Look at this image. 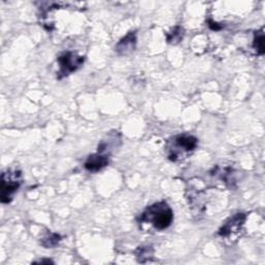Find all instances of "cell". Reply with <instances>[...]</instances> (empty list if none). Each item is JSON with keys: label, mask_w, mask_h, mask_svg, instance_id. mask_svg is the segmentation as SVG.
<instances>
[{"label": "cell", "mask_w": 265, "mask_h": 265, "mask_svg": "<svg viewBox=\"0 0 265 265\" xmlns=\"http://www.w3.org/2000/svg\"><path fill=\"white\" fill-rule=\"evenodd\" d=\"M60 240H61V236L59 234L49 232L42 239V245L45 248H53L59 244Z\"/></svg>", "instance_id": "9c48e42d"}, {"label": "cell", "mask_w": 265, "mask_h": 265, "mask_svg": "<svg viewBox=\"0 0 265 265\" xmlns=\"http://www.w3.org/2000/svg\"><path fill=\"white\" fill-rule=\"evenodd\" d=\"M182 36H183V29L181 27L177 26L171 32L167 34V41H168V43L177 44L181 41Z\"/></svg>", "instance_id": "30bf717a"}, {"label": "cell", "mask_w": 265, "mask_h": 265, "mask_svg": "<svg viewBox=\"0 0 265 265\" xmlns=\"http://www.w3.org/2000/svg\"><path fill=\"white\" fill-rule=\"evenodd\" d=\"M136 32H130L128 33L123 40H120L119 43L116 46V51L120 55H127L130 52L134 51L135 46H136Z\"/></svg>", "instance_id": "52a82bcc"}, {"label": "cell", "mask_w": 265, "mask_h": 265, "mask_svg": "<svg viewBox=\"0 0 265 265\" xmlns=\"http://www.w3.org/2000/svg\"><path fill=\"white\" fill-rule=\"evenodd\" d=\"M109 164V158L102 153L94 154L86 160L84 167L85 169L89 172H98L102 170L103 168H105Z\"/></svg>", "instance_id": "8992f818"}, {"label": "cell", "mask_w": 265, "mask_h": 265, "mask_svg": "<svg viewBox=\"0 0 265 265\" xmlns=\"http://www.w3.org/2000/svg\"><path fill=\"white\" fill-rule=\"evenodd\" d=\"M209 27L213 30H220L222 28V26H219L218 23H214L212 21H209Z\"/></svg>", "instance_id": "7c38bea8"}, {"label": "cell", "mask_w": 265, "mask_h": 265, "mask_svg": "<svg viewBox=\"0 0 265 265\" xmlns=\"http://www.w3.org/2000/svg\"><path fill=\"white\" fill-rule=\"evenodd\" d=\"M154 255V251L153 248L149 247H145V248H139L137 251V257L139 262H146L147 260L152 259Z\"/></svg>", "instance_id": "8fae6325"}, {"label": "cell", "mask_w": 265, "mask_h": 265, "mask_svg": "<svg viewBox=\"0 0 265 265\" xmlns=\"http://www.w3.org/2000/svg\"><path fill=\"white\" fill-rule=\"evenodd\" d=\"M247 216L245 213H236L220 228L219 235L222 237H229L233 234H237L246 222Z\"/></svg>", "instance_id": "5b68a950"}, {"label": "cell", "mask_w": 265, "mask_h": 265, "mask_svg": "<svg viewBox=\"0 0 265 265\" xmlns=\"http://www.w3.org/2000/svg\"><path fill=\"white\" fill-rule=\"evenodd\" d=\"M33 263H39V264H53L54 262L50 259H42V260H39V261H34Z\"/></svg>", "instance_id": "4fadbf2b"}, {"label": "cell", "mask_w": 265, "mask_h": 265, "mask_svg": "<svg viewBox=\"0 0 265 265\" xmlns=\"http://www.w3.org/2000/svg\"><path fill=\"white\" fill-rule=\"evenodd\" d=\"M198 145V140L196 137L191 135H178L173 138V141L169 144V154L168 157L171 161L176 162L177 160L183 159L186 155L194 152Z\"/></svg>", "instance_id": "7a4b0ae2"}, {"label": "cell", "mask_w": 265, "mask_h": 265, "mask_svg": "<svg viewBox=\"0 0 265 265\" xmlns=\"http://www.w3.org/2000/svg\"><path fill=\"white\" fill-rule=\"evenodd\" d=\"M85 58L83 56H79L74 52H64L62 53L57 61L60 66L59 73H58V79H62L63 77L68 76L69 74L74 73L78 68L82 66L84 63Z\"/></svg>", "instance_id": "277c9868"}, {"label": "cell", "mask_w": 265, "mask_h": 265, "mask_svg": "<svg viewBox=\"0 0 265 265\" xmlns=\"http://www.w3.org/2000/svg\"><path fill=\"white\" fill-rule=\"evenodd\" d=\"M264 41H265L264 31H263V29H261L255 33V37H254V42H253V48L258 55H263L265 52Z\"/></svg>", "instance_id": "ba28073f"}, {"label": "cell", "mask_w": 265, "mask_h": 265, "mask_svg": "<svg viewBox=\"0 0 265 265\" xmlns=\"http://www.w3.org/2000/svg\"><path fill=\"white\" fill-rule=\"evenodd\" d=\"M22 183V174L19 170H8L2 174V199L3 203H10L15 193Z\"/></svg>", "instance_id": "3957f363"}, {"label": "cell", "mask_w": 265, "mask_h": 265, "mask_svg": "<svg viewBox=\"0 0 265 265\" xmlns=\"http://www.w3.org/2000/svg\"><path fill=\"white\" fill-rule=\"evenodd\" d=\"M173 222V211L166 202L148 206L141 214L140 223L153 226L157 230H165Z\"/></svg>", "instance_id": "6da1fadb"}]
</instances>
